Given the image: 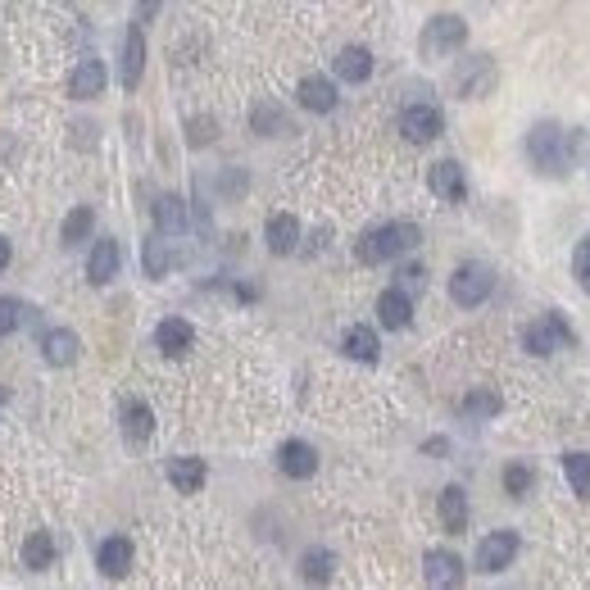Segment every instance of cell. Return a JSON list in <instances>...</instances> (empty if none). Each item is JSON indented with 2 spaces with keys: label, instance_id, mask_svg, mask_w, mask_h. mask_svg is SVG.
<instances>
[{
  "label": "cell",
  "instance_id": "2",
  "mask_svg": "<svg viewBox=\"0 0 590 590\" xmlns=\"http://www.w3.org/2000/svg\"><path fill=\"white\" fill-rule=\"evenodd\" d=\"M423 241V232H418V223H377L368 227L364 236H359V246H354V255H359V264H391V259L409 255L413 246Z\"/></svg>",
  "mask_w": 590,
  "mask_h": 590
},
{
  "label": "cell",
  "instance_id": "1",
  "mask_svg": "<svg viewBox=\"0 0 590 590\" xmlns=\"http://www.w3.org/2000/svg\"><path fill=\"white\" fill-rule=\"evenodd\" d=\"M581 141H586L581 132H568L563 123H554V118H541V123H531L522 150H527L531 173H541V177H550V182H559V177H568L572 164H577Z\"/></svg>",
  "mask_w": 590,
  "mask_h": 590
},
{
  "label": "cell",
  "instance_id": "15",
  "mask_svg": "<svg viewBox=\"0 0 590 590\" xmlns=\"http://www.w3.org/2000/svg\"><path fill=\"white\" fill-rule=\"evenodd\" d=\"M141 73H146V32H141V23H132L128 37H123V87L137 91L141 87Z\"/></svg>",
  "mask_w": 590,
  "mask_h": 590
},
{
  "label": "cell",
  "instance_id": "29",
  "mask_svg": "<svg viewBox=\"0 0 590 590\" xmlns=\"http://www.w3.org/2000/svg\"><path fill=\"white\" fill-rule=\"evenodd\" d=\"M459 413L468 418V423H486V418H495V413H500V395H495V391H472V395H463Z\"/></svg>",
  "mask_w": 590,
  "mask_h": 590
},
{
  "label": "cell",
  "instance_id": "10",
  "mask_svg": "<svg viewBox=\"0 0 590 590\" xmlns=\"http://www.w3.org/2000/svg\"><path fill=\"white\" fill-rule=\"evenodd\" d=\"M423 577H427V586H436V590L463 586V559H459L454 550H427Z\"/></svg>",
  "mask_w": 590,
  "mask_h": 590
},
{
  "label": "cell",
  "instance_id": "34",
  "mask_svg": "<svg viewBox=\"0 0 590 590\" xmlns=\"http://www.w3.org/2000/svg\"><path fill=\"white\" fill-rule=\"evenodd\" d=\"M23 318H28V305H23V300H14V295H0V336L19 332Z\"/></svg>",
  "mask_w": 590,
  "mask_h": 590
},
{
  "label": "cell",
  "instance_id": "41",
  "mask_svg": "<svg viewBox=\"0 0 590 590\" xmlns=\"http://www.w3.org/2000/svg\"><path fill=\"white\" fill-rule=\"evenodd\" d=\"M0 404H5V386H0Z\"/></svg>",
  "mask_w": 590,
  "mask_h": 590
},
{
  "label": "cell",
  "instance_id": "32",
  "mask_svg": "<svg viewBox=\"0 0 590 590\" xmlns=\"http://www.w3.org/2000/svg\"><path fill=\"white\" fill-rule=\"evenodd\" d=\"M91 227H96V214H91L87 205H78L69 218H64V232H59V236H64V246L73 250V246H82V241L91 236Z\"/></svg>",
  "mask_w": 590,
  "mask_h": 590
},
{
  "label": "cell",
  "instance_id": "9",
  "mask_svg": "<svg viewBox=\"0 0 590 590\" xmlns=\"http://www.w3.org/2000/svg\"><path fill=\"white\" fill-rule=\"evenodd\" d=\"M427 187H432L436 200H445V205H459V200L468 196V177H463V168L454 164V159H441V164L427 168Z\"/></svg>",
  "mask_w": 590,
  "mask_h": 590
},
{
  "label": "cell",
  "instance_id": "19",
  "mask_svg": "<svg viewBox=\"0 0 590 590\" xmlns=\"http://www.w3.org/2000/svg\"><path fill=\"white\" fill-rule=\"evenodd\" d=\"M96 568L105 572L109 581L128 577V568H132V541L128 536H109V541L96 550Z\"/></svg>",
  "mask_w": 590,
  "mask_h": 590
},
{
  "label": "cell",
  "instance_id": "24",
  "mask_svg": "<svg viewBox=\"0 0 590 590\" xmlns=\"http://www.w3.org/2000/svg\"><path fill=\"white\" fill-rule=\"evenodd\" d=\"M336 78L341 82H368L373 78V50L368 46H345L336 55Z\"/></svg>",
  "mask_w": 590,
  "mask_h": 590
},
{
  "label": "cell",
  "instance_id": "22",
  "mask_svg": "<svg viewBox=\"0 0 590 590\" xmlns=\"http://www.w3.org/2000/svg\"><path fill=\"white\" fill-rule=\"evenodd\" d=\"M341 350L350 354L354 364H377V359H382V341H377V332L373 327H364V323H354L350 332H345Z\"/></svg>",
  "mask_w": 590,
  "mask_h": 590
},
{
  "label": "cell",
  "instance_id": "35",
  "mask_svg": "<svg viewBox=\"0 0 590 590\" xmlns=\"http://www.w3.org/2000/svg\"><path fill=\"white\" fill-rule=\"evenodd\" d=\"M531 482H536V472H531L527 463H509V468H504V491H509L513 500H522V495L531 491Z\"/></svg>",
  "mask_w": 590,
  "mask_h": 590
},
{
  "label": "cell",
  "instance_id": "16",
  "mask_svg": "<svg viewBox=\"0 0 590 590\" xmlns=\"http://www.w3.org/2000/svg\"><path fill=\"white\" fill-rule=\"evenodd\" d=\"M105 82H109L105 64H100L96 55H87L78 69L69 73V96H73V100H96L100 91H105Z\"/></svg>",
  "mask_w": 590,
  "mask_h": 590
},
{
  "label": "cell",
  "instance_id": "3",
  "mask_svg": "<svg viewBox=\"0 0 590 590\" xmlns=\"http://www.w3.org/2000/svg\"><path fill=\"white\" fill-rule=\"evenodd\" d=\"M522 345H527V354H536V359H550V354H559V350H572V345H577V332H572V323L559 309H550V314H536L527 323Z\"/></svg>",
  "mask_w": 590,
  "mask_h": 590
},
{
  "label": "cell",
  "instance_id": "4",
  "mask_svg": "<svg viewBox=\"0 0 590 590\" xmlns=\"http://www.w3.org/2000/svg\"><path fill=\"white\" fill-rule=\"evenodd\" d=\"M491 291H495V268L491 264L468 259V264L454 268V277H450V300H454V305L477 309V305H486V295H491Z\"/></svg>",
  "mask_w": 590,
  "mask_h": 590
},
{
  "label": "cell",
  "instance_id": "28",
  "mask_svg": "<svg viewBox=\"0 0 590 590\" xmlns=\"http://www.w3.org/2000/svg\"><path fill=\"white\" fill-rule=\"evenodd\" d=\"M563 477H568L572 495H581V500H590V454H586V450H572V454H563Z\"/></svg>",
  "mask_w": 590,
  "mask_h": 590
},
{
  "label": "cell",
  "instance_id": "6",
  "mask_svg": "<svg viewBox=\"0 0 590 590\" xmlns=\"http://www.w3.org/2000/svg\"><path fill=\"white\" fill-rule=\"evenodd\" d=\"M454 96L459 100H486L495 91V82H500V69H495V59L491 55H468L454 69Z\"/></svg>",
  "mask_w": 590,
  "mask_h": 590
},
{
  "label": "cell",
  "instance_id": "11",
  "mask_svg": "<svg viewBox=\"0 0 590 590\" xmlns=\"http://www.w3.org/2000/svg\"><path fill=\"white\" fill-rule=\"evenodd\" d=\"M78 350H82V341H78V332H69V327H50V332L41 336V359H46L50 368L78 364Z\"/></svg>",
  "mask_w": 590,
  "mask_h": 590
},
{
  "label": "cell",
  "instance_id": "25",
  "mask_svg": "<svg viewBox=\"0 0 590 590\" xmlns=\"http://www.w3.org/2000/svg\"><path fill=\"white\" fill-rule=\"evenodd\" d=\"M123 432H128L132 445H146L150 436H155V413H150V404H141V400L123 404Z\"/></svg>",
  "mask_w": 590,
  "mask_h": 590
},
{
  "label": "cell",
  "instance_id": "21",
  "mask_svg": "<svg viewBox=\"0 0 590 590\" xmlns=\"http://www.w3.org/2000/svg\"><path fill=\"white\" fill-rule=\"evenodd\" d=\"M436 513H441V527L450 531V536H463V531H468V495H463L459 486H445L441 500H436Z\"/></svg>",
  "mask_w": 590,
  "mask_h": 590
},
{
  "label": "cell",
  "instance_id": "8",
  "mask_svg": "<svg viewBox=\"0 0 590 590\" xmlns=\"http://www.w3.org/2000/svg\"><path fill=\"white\" fill-rule=\"evenodd\" d=\"M400 132L413 146H427V141H436L445 132V114L436 105H409L400 114Z\"/></svg>",
  "mask_w": 590,
  "mask_h": 590
},
{
  "label": "cell",
  "instance_id": "27",
  "mask_svg": "<svg viewBox=\"0 0 590 590\" xmlns=\"http://www.w3.org/2000/svg\"><path fill=\"white\" fill-rule=\"evenodd\" d=\"M55 541H50V531H32L28 541H23V568L28 572H46L55 563Z\"/></svg>",
  "mask_w": 590,
  "mask_h": 590
},
{
  "label": "cell",
  "instance_id": "30",
  "mask_svg": "<svg viewBox=\"0 0 590 590\" xmlns=\"http://www.w3.org/2000/svg\"><path fill=\"white\" fill-rule=\"evenodd\" d=\"M141 264H146V277H168V268H173V250H168L164 232L146 241V250H141Z\"/></svg>",
  "mask_w": 590,
  "mask_h": 590
},
{
  "label": "cell",
  "instance_id": "37",
  "mask_svg": "<svg viewBox=\"0 0 590 590\" xmlns=\"http://www.w3.org/2000/svg\"><path fill=\"white\" fill-rule=\"evenodd\" d=\"M395 286H400L404 295H418L427 286V268L423 264H404L400 273H395Z\"/></svg>",
  "mask_w": 590,
  "mask_h": 590
},
{
  "label": "cell",
  "instance_id": "17",
  "mask_svg": "<svg viewBox=\"0 0 590 590\" xmlns=\"http://www.w3.org/2000/svg\"><path fill=\"white\" fill-rule=\"evenodd\" d=\"M118 264H123V250H118V241H96L91 246V255H87V282L91 286H105V282H114L118 277Z\"/></svg>",
  "mask_w": 590,
  "mask_h": 590
},
{
  "label": "cell",
  "instance_id": "33",
  "mask_svg": "<svg viewBox=\"0 0 590 590\" xmlns=\"http://www.w3.org/2000/svg\"><path fill=\"white\" fill-rule=\"evenodd\" d=\"M332 550H305V559H300V577L305 581H332Z\"/></svg>",
  "mask_w": 590,
  "mask_h": 590
},
{
  "label": "cell",
  "instance_id": "12",
  "mask_svg": "<svg viewBox=\"0 0 590 590\" xmlns=\"http://www.w3.org/2000/svg\"><path fill=\"white\" fill-rule=\"evenodd\" d=\"M191 345H196V327H191L187 318H164V323L155 327V350L168 354V359H182Z\"/></svg>",
  "mask_w": 590,
  "mask_h": 590
},
{
  "label": "cell",
  "instance_id": "26",
  "mask_svg": "<svg viewBox=\"0 0 590 590\" xmlns=\"http://www.w3.org/2000/svg\"><path fill=\"white\" fill-rule=\"evenodd\" d=\"M187 200L182 196H159L155 200V227L164 236H177V232H187Z\"/></svg>",
  "mask_w": 590,
  "mask_h": 590
},
{
  "label": "cell",
  "instance_id": "18",
  "mask_svg": "<svg viewBox=\"0 0 590 590\" xmlns=\"http://www.w3.org/2000/svg\"><path fill=\"white\" fill-rule=\"evenodd\" d=\"M205 477H209L205 459H191V454H177V459H168V482H173V491L196 495L200 486H205Z\"/></svg>",
  "mask_w": 590,
  "mask_h": 590
},
{
  "label": "cell",
  "instance_id": "14",
  "mask_svg": "<svg viewBox=\"0 0 590 590\" xmlns=\"http://www.w3.org/2000/svg\"><path fill=\"white\" fill-rule=\"evenodd\" d=\"M377 323H382L386 332H404V327L413 323V295H404L400 286L382 291L377 295Z\"/></svg>",
  "mask_w": 590,
  "mask_h": 590
},
{
  "label": "cell",
  "instance_id": "40",
  "mask_svg": "<svg viewBox=\"0 0 590 590\" xmlns=\"http://www.w3.org/2000/svg\"><path fill=\"white\" fill-rule=\"evenodd\" d=\"M5 268H10V241L0 236V273H5Z\"/></svg>",
  "mask_w": 590,
  "mask_h": 590
},
{
  "label": "cell",
  "instance_id": "36",
  "mask_svg": "<svg viewBox=\"0 0 590 590\" xmlns=\"http://www.w3.org/2000/svg\"><path fill=\"white\" fill-rule=\"evenodd\" d=\"M572 277H577V286L590 295V232L577 241V250H572Z\"/></svg>",
  "mask_w": 590,
  "mask_h": 590
},
{
  "label": "cell",
  "instance_id": "31",
  "mask_svg": "<svg viewBox=\"0 0 590 590\" xmlns=\"http://www.w3.org/2000/svg\"><path fill=\"white\" fill-rule=\"evenodd\" d=\"M250 123H255L259 137H286V132H295V128H291V118H286L277 105H259L255 114H250Z\"/></svg>",
  "mask_w": 590,
  "mask_h": 590
},
{
  "label": "cell",
  "instance_id": "39",
  "mask_svg": "<svg viewBox=\"0 0 590 590\" xmlns=\"http://www.w3.org/2000/svg\"><path fill=\"white\" fill-rule=\"evenodd\" d=\"M155 14H159V0H141V5H137V23H141V28H146Z\"/></svg>",
  "mask_w": 590,
  "mask_h": 590
},
{
  "label": "cell",
  "instance_id": "23",
  "mask_svg": "<svg viewBox=\"0 0 590 590\" xmlns=\"http://www.w3.org/2000/svg\"><path fill=\"white\" fill-rule=\"evenodd\" d=\"M264 241L273 255H295V246H300V223H295V214H273L264 227Z\"/></svg>",
  "mask_w": 590,
  "mask_h": 590
},
{
  "label": "cell",
  "instance_id": "13",
  "mask_svg": "<svg viewBox=\"0 0 590 590\" xmlns=\"http://www.w3.org/2000/svg\"><path fill=\"white\" fill-rule=\"evenodd\" d=\"M277 468H282L286 477H295V482H305V477H314L318 472V450L309 441H282V450H277Z\"/></svg>",
  "mask_w": 590,
  "mask_h": 590
},
{
  "label": "cell",
  "instance_id": "5",
  "mask_svg": "<svg viewBox=\"0 0 590 590\" xmlns=\"http://www.w3.org/2000/svg\"><path fill=\"white\" fill-rule=\"evenodd\" d=\"M463 41H468V23L459 14H436V19H427L418 50H423V59H445L454 50H463Z\"/></svg>",
  "mask_w": 590,
  "mask_h": 590
},
{
  "label": "cell",
  "instance_id": "38",
  "mask_svg": "<svg viewBox=\"0 0 590 590\" xmlns=\"http://www.w3.org/2000/svg\"><path fill=\"white\" fill-rule=\"evenodd\" d=\"M205 141H214V123L200 118V123H191V146H205Z\"/></svg>",
  "mask_w": 590,
  "mask_h": 590
},
{
  "label": "cell",
  "instance_id": "7",
  "mask_svg": "<svg viewBox=\"0 0 590 590\" xmlns=\"http://www.w3.org/2000/svg\"><path fill=\"white\" fill-rule=\"evenodd\" d=\"M522 541H518V531H491L482 545H477V572H486V577H495V572L513 568V559H518Z\"/></svg>",
  "mask_w": 590,
  "mask_h": 590
},
{
  "label": "cell",
  "instance_id": "20",
  "mask_svg": "<svg viewBox=\"0 0 590 590\" xmlns=\"http://www.w3.org/2000/svg\"><path fill=\"white\" fill-rule=\"evenodd\" d=\"M300 105L309 109V114H332L336 109V82L332 78H318V73H309L305 82H300Z\"/></svg>",
  "mask_w": 590,
  "mask_h": 590
}]
</instances>
